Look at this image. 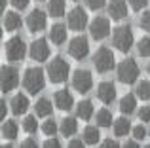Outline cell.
Here are the masks:
<instances>
[{"mask_svg": "<svg viewBox=\"0 0 150 148\" xmlns=\"http://www.w3.org/2000/svg\"><path fill=\"white\" fill-rule=\"evenodd\" d=\"M69 55L76 61H82L89 55V40L86 36H74L69 42Z\"/></svg>", "mask_w": 150, "mask_h": 148, "instance_id": "obj_10", "label": "cell"}, {"mask_svg": "<svg viewBox=\"0 0 150 148\" xmlns=\"http://www.w3.org/2000/svg\"><path fill=\"white\" fill-rule=\"evenodd\" d=\"M44 146L46 148H61V141H59V139H55V135H51L48 141L44 142Z\"/></svg>", "mask_w": 150, "mask_h": 148, "instance_id": "obj_38", "label": "cell"}, {"mask_svg": "<svg viewBox=\"0 0 150 148\" xmlns=\"http://www.w3.org/2000/svg\"><path fill=\"white\" fill-rule=\"evenodd\" d=\"M10 2H11V6H13L15 10H25V8L29 6L30 0H10Z\"/></svg>", "mask_w": 150, "mask_h": 148, "instance_id": "obj_39", "label": "cell"}, {"mask_svg": "<svg viewBox=\"0 0 150 148\" xmlns=\"http://www.w3.org/2000/svg\"><path fill=\"white\" fill-rule=\"evenodd\" d=\"M40 129H42V133H44L46 137H51V135H55L59 131V125H57V122H55L53 118H48L44 123H42Z\"/></svg>", "mask_w": 150, "mask_h": 148, "instance_id": "obj_31", "label": "cell"}, {"mask_svg": "<svg viewBox=\"0 0 150 148\" xmlns=\"http://www.w3.org/2000/svg\"><path fill=\"white\" fill-rule=\"evenodd\" d=\"M84 2H86V6H88L89 10L97 11V10H101V8H105L106 0H84Z\"/></svg>", "mask_w": 150, "mask_h": 148, "instance_id": "obj_36", "label": "cell"}, {"mask_svg": "<svg viewBox=\"0 0 150 148\" xmlns=\"http://www.w3.org/2000/svg\"><path fill=\"white\" fill-rule=\"evenodd\" d=\"M29 55L33 61H48L50 59V46H48V40L46 38H36L33 44L29 46Z\"/></svg>", "mask_w": 150, "mask_h": 148, "instance_id": "obj_12", "label": "cell"}, {"mask_svg": "<svg viewBox=\"0 0 150 148\" xmlns=\"http://www.w3.org/2000/svg\"><path fill=\"white\" fill-rule=\"evenodd\" d=\"M106 10H108L110 19H114V21H120V19L127 17V4L124 0H110Z\"/></svg>", "mask_w": 150, "mask_h": 148, "instance_id": "obj_16", "label": "cell"}, {"mask_svg": "<svg viewBox=\"0 0 150 148\" xmlns=\"http://www.w3.org/2000/svg\"><path fill=\"white\" fill-rule=\"evenodd\" d=\"M137 116H139L141 122H150V104H144V106L139 108V112H137Z\"/></svg>", "mask_w": 150, "mask_h": 148, "instance_id": "obj_35", "label": "cell"}, {"mask_svg": "<svg viewBox=\"0 0 150 148\" xmlns=\"http://www.w3.org/2000/svg\"><path fill=\"white\" fill-rule=\"evenodd\" d=\"M4 51H6L8 61H21L27 55V44L21 36H11L4 44Z\"/></svg>", "mask_w": 150, "mask_h": 148, "instance_id": "obj_6", "label": "cell"}, {"mask_svg": "<svg viewBox=\"0 0 150 148\" xmlns=\"http://www.w3.org/2000/svg\"><path fill=\"white\" fill-rule=\"evenodd\" d=\"M146 70H148V74H150V63H148V67H146Z\"/></svg>", "mask_w": 150, "mask_h": 148, "instance_id": "obj_46", "label": "cell"}, {"mask_svg": "<svg viewBox=\"0 0 150 148\" xmlns=\"http://www.w3.org/2000/svg\"><path fill=\"white\" fill-rule=\"evenodd\" d=\"M55 106V104H53ZM53 106H51V101L46 99V97H42V99L36 101V104H34V110H36V116H40V118H50L51 112H53Z\"/></svg>", "mask_w": 150, "mask_h": 148, "instance_id": "obj_25", "label": "cell"}, {"mask_svg": "<svg viewBox=\"0 0 150 148\" xmlns=\"http://www.w3.org/2000/svg\"><path fill=\"white\" fill-rule=\"evenodd\" d=\"M131 133H133V137L137 139V141H143V139H146V135H148V129L143 125V123H139V125H135L131 129Z\"/></svg>", "mask_w": 150, "mask_h": 148, "instance_id": "obj_33", "label": "cell"}, {"mask_svg": "<svg viewBox=\"0 0 150 148\" xmlns=\"http://www.w3.org/2000/svg\"><path fill=\"white\" fill-rule=\"evenodd\" d=\"M116 65V59H114V53L110 48L106 46H101L95 53H93V67H95L97 72H110Z\"/></svg>", "mask_w": 150, "mask_h": 148, "instance_id": "obj_5", "label": "cell"}, {"mask_svg": "<svg viewBox=\"0 0 150 148\" xmlns=\"http://www.w3.org/2000/svg\"><path fill=\"white\" fill-rule=\"evenodd\" d=\"M84 144H86L84 139H72V141L69 142V146H70V148H82Z\"/></svg>", "mask_w": 150, "mask_h": 148, "instance_id": "obj_41", "label": "cell"}, {"mask_svg": "<svg viewBox=\"0 0 150 148\" xmlns=\"http://www.w3.org/2000/svg\"><path fill=\"white\" fill-rule=\"evenodd\" d=\"M67 27L70 30H84L86 27H89V19H88V13H86L84 8L76 6L69 11V15H67Z\"/></svg>", "mask_w": 150, "mask_h": 148, "instance_id": "obj_8", "label": "cell"}, {"mask_svg": "<svg viewBox=\"0 0 150 148\" xmlns=\"http://www.w3.org/2000/svg\"><path fill=\"white\" fill-rule=\"evenodd\" d=\"M67 11L65 0H48V13L51 17H63Z\"/></svg>", "mask_w": 150, "mask_h": 148, "instance_id": "obj_27", "label": "cell"}, {"mask_svg": "<svg viewBox=\"0 0 150 148\" xmlns=\"http://www.w3.org/2000/svg\"><path fill=\"white\" fill-rule=\"evenodd\" d=\"M53 104L59 108V110H70L74 106V97L70 91L67 89H59V91L53 93Z\"/></svg>", "mask_w": 150, "mask_h": 148, "instance_id": "obj_15", "label": "cell"}, {"mask_svg": "<svg viewBox=\"0 0 150 148\" xmlns=\"http://www.w3.org/2000/svg\"><path fill=\"white\" fill-rule=\"evenodd\" d=\"M27 27H29L30 32H40L48 27V15L42 10H33L27 15Z\"/></svg>", "mask_w": 150, "mask_h": 148, "instance_id": "obj_13", "label": "cell"}, {"mask_svg": "<svg viewBox=\"0 0 150 148\" xmlns=\"http://www.w3.org/2000/svg\"><path fill=\"white\" fill-rule=\"evenodd\" d=\"M89 34L93 40H105L110 34V19L95 17L93 21H89Z\"/></svg>", "mask_w": 150, "mask_h": 148, "instance_id": "obj_11", "label": "cell"}, {"mask_svg": "<svg viewBox=\"0 0 150 148\" xmlns=\"http://www.w3.org/2000/svg\"><path fill=\"white\" fill-rule=\"evenodd\" d=\"M19 84V72L15 67H10V65H4L2 68H0V89H2L4 93L11 91V89H15Z\"/></svg>", "mask_w": 150, "mask_h": 148, "instance_id": "obj_9", "label": "cell"}, {"mask_svg": "<svg viewBox=\"0 0 150 148\" xmlns=\"http://www.w3.org/2000/svg\"><path fill=\"white\" fill-rule=\"evenodd\" d=\"M116 74H118V80H120L122 84L131 85V84H135V82L139 80L141 68H139V65H137L135 59H124L116 67Z\"/></svg>", "mask_w": 150, "mask_h": 148, "instance_id": "obj_4", "label": "cell"}, {"mask_svg": "<svg viewBox=\"0 0 150 148\" xmlns=\"http://www.w3.org/2000/svg\"><path fill=\"white\" fill-rule=\"evenodd\" d=\"M97 99L105 104H112L116 101V85L112 82H101L97 85Z\"/></svg>", "mask_w": 150, "mask_h": 148, "instance_id": "obj_14", "label": "cell"}, {"mask_svg": "<svg viewBox=\"0 0 150 148\" xmlns=\"http://www.w3.org/2000/svg\"><path fill=\"white\" fill-rule=\"evenodd\" d=\"M78 131V120L76 118H63L61 123H59V133L63 135V137H72L74 133Z\"/></svg>", "mask_w": 150, "mask_h": 148, "instance_id": "obj_22", "label": "cell"}, {"mask_svg": "<svg viewBox=\"0 0 150 148\" xmlns=\"http://www.w3.org/2000/svg\"><path fill=\"white\" fill-rule=\"evenodd\" d=\"M82 139H84L86 144L93 146V144H99L101 142V133H99V125H88L82 133Z\"/></svg>", "mask_w": 150, "mask_h": 148, "instance_id": "obj_23", "label": "cell"}, {"mask_svg": "<svg viewBox=\"0 0 150 148\" xmlns=\"http://www.w3.org/2000/svg\"><path fill=\"white\" fill-rule=\"evenodd\" d=\"M72 87L76 89L78 93H88L91 91L93 87V76L89 70H86V68H76V70L72 72Z\"/></svg>", "mask_w": 150, "mask_h": 148, "instance_id": "obj_7", "label": "cell"}, {"mask_svg": "<svg viewBox=\"0 0 150 148\" xmlns=\"http://www.w3.org/2000/svg\"><path fill=\"white\" fill-rule=\"evenodd\" d=\"M69 72H70V65L63 57H53L48 63V67H46V74H48V80L51 84H63V82H67Z\"/></svg>", "mask_w": 150, "mask_h": 148, "instance_id": "obj_2", "label": "cell"}, {"mask_svg": "<svg viewBox=\"0 0 150 148\" xmlns=\"http://www.w3.org/2000/svg\"><path fill=\"white\" fill-rule=\"evenodd\" d=\"M6 11V0H0V13Z\"/></svg>", "mask_w": 150, "mask_h": 148, "instance_id": "obj_45", "label": "cell"}, {"mask_svg": "<svg viewBox=\"0 0 150 148\" xmlns=\"http://www.w3.org/2000/svg\"><path fill=\"white\" fill-rule=\"evenodd\" d=\"M46 76H48V74L38 67L27 68L25 74H23V87H25V91L30 93V95L40 93L46 85Z\"/></svg>", "mask_w": 150, "mask_h": 148, "instance_id": "obj_1", "label": "cell"}, {"mask_svg": "<svg viewBox=\"0 0 150 148\" xmlns=\"http://www.w3.org/2000/svg\"><path fill=\"white\" fill-rule=\"evenodd\" d=\"M67 27L65 25H61V23H55V25H51V29H50V32H48V36H50V40L53 42L55 46H63L67 42Z\"/></svg>", "mask_w": 150, "mask_h": 148, "instance_id": "obj_17", "label": "cell"}, {"mask_svg": "<svg viewBox=\"0 0 150 148\" xmlns=\"http://www.w3.org/2000/svg\"><path fill=\"white\" fill-rule=\"evenodd\" d=\"M137 110V95L133 93H125L124 97L120 99V112L122 114H133Z\"/></svg>", "mask_w": 150, "mask_h": 148, "instance_id": "obj_21", "label": "cell"}, {"mask_svg": "<svg viewBox=\"0 0 150 148\" xmlns=\"http://www.w3.org/2000/svg\"><path fill=\"white\" fill-rule=\"evenodd\" d=\"M19 133V125L13 120H2V137L8 141H13Z\"/></svg>", "mask_w": 150, "mask_h": 148, "instance_id": "obj_26", "label": "cell"}, {"mask_svg": "<svg viewBox=\"0 0 150 148\" xmlns=\"http://www.w3.org/2000/svg\"><path fill=\"white\" fill-rule=\"evenodd\" d=\"M6 110H8V108H6V101H0V120H6Z\"/></svg>", "mask_w": 150, "mask_h": 148, "instance_id": "obj_44", "label": "cell"}, {"mask_svg": "<svg viewBox=\"0 0 150 148\" xmlns=\"http://www.w3.org/2000/svg\"><path fill=\"white\" fill-rule=\"evenodd\" d=\"M148 137H150V127H148Z\"/></svg>", "mask_w": 150, "mask_h": 148, "instance_id": "obj_47", "label": "cell"}, {"mask_svg": "<svg viewBox=\"0 0 150 148\" xmlns=\"http://www.w3.org/2000/svg\"><path fill=\"white\" fill-rule=\"evenodd\" d=\"M21 127H23V131H25V133H29V135L36 133V131H38L36 116H25V118H23V122H21Z\"/></svg>", "mask_w": 150, "mask_h": 148, "instance_id": "obj_29", "label": "cell"}, {"mask_svg": "<svg viewBox=\"0 0 150 148\" xmlns=\"http://www.w3.org/2000/svg\"><path fill=\"white\" fill-rule=\"evenodd\" d=\"M127 2H129V6H131V10L141 11V10H144V8H146L148 0H127Z\"/></svg>", "mask_w": 150, "mask_h": 148, "instance_id": "obj_37", "label": "cell"}, {"mask_svg": "<svg viewBox=\"0 0 150 148\" xmlns=\"http://www.w3.org/2000/svg\"><path fill=\"white\" fill-rule=\"evenodd\" d=\"M10 106H11V112H13L15 116L25 114V112L29 110V97L23 95V93H17V95H13Z\"/></svg>", "mask_w": 150, "mask_h": 148, "instance_id": "obj_19", "label": "cell"}, {"mask_svg": "<svg viewBox=\"0 0 150 148\" xmlns=\"http://www.w3.org/2000/svg\"><path fill=\"white\" fill-rule=\"evenodd\" d=\"M95 122H97V125L99 127H112V123H114V118H112V112L108 110V108H101V110H97V114H95Z\"/></svg>", "mask_w": 150, "mask_h": 148, "instance_id": "obj_28", "label": "cell"}, {"mask_svg": "<svg viewBox=\"0 0 150 148\" xmlns=\"http://www.w3.org/2000/svg\"><path fill=\"white\" fill-rule=\"evenodd\" d=\"M99 144H101L103 148H110V146H112V148H116V146H120L116 141H114V139H105V141L99 142Z\"/></svg>", "mask_w": 150, "mask_h": 148, "instance_id": "obj_40", "label": "cell"}, {"mask_svg": "<svg viewBox=\"0 0 150 148\" xmlns=\"http://www.w3.org/2000/svg\"><path fill=\"white\" fill-rule=\"evenodd\" d=\"M2 25L8 32H15L21 27V17L17 15V11H4L2 13Z\"/></svg>", "mask_w": 150, "mask_h": 148, "instance_id": "obj_18", "label": "cell"}, {"mask_svg": "<svg viewBox=\"0 0 150 148\" xmlns=\"http://www.w3.org/2000/svg\"><path fill=\"white\" fill-rule=\"evenodd\" d=\"M93 116H95V108H93L91 101H80V103L76 104V118L78 120L88 122V120H91Z\"/></svg>", "mask_w": 150, "mask_h": 148, "instance_id": "obj_20", "label": "cell"}, {"mask_svg": "<svg viewBox=\"0 0 150 148\" xmlns=\"http://www.w3.org/2000/svg\"><path fill=\"white\" fill-rule=\"evenodd\" d=\"M23 148H36V141L34 139H25V141L21 142Z\"/></svg>", "mask_w": 150, "mask_h": 148, "instance_id": "obj_43", "label": "cell"}, {"mask_svg": "<svg viewBox=\"0 0 150 148\" xmlns=\"http://www.w3.org/2000/svg\"><path fill=\"white\" fill-rule=\"evenodd\" d=\"M112 44H114V48H116L118 51L127 53L129 49L133 48V44H135V36H133L131 27H129V25L116 27L114 32H112Z\"/></svg>", "mask_w": 150, "mask_h": 148, "instance_id": "obj_3", "label": "cell"}, {"mask_svg": "<svg viewBox=\"0 0 150 148\" xmlns=\"http://www.w3.org/2000/svg\"><path fill=\"white\" fill-rule=\"evenodd\" d=\"M38 2H42V0H38Z\"/></svg>", "mask_w": 150, "mask_h": 148, "instance_id": "obj_48", "label": "cell"}, {"mask_svg": "<svg viewBox=\"0 0 150 148\" xmlns=\"http://www.w3.org/2000/svg\"><path fill=\"white\" fill-rule=\"evenodd\" d=\"M137 51L141 57H150V36H144L137 42Z\"/></svg>", "mask_w": 150, "mask_h": 148, "instance_id": "obj_32", "label": "cell"}, {"mask_svg": "<svg viewBox=\"0 0 150 148\" xmlns=\"http://www.w3.org/2000/svg\"><path fill=\"white\" fill-rule=\"evenodd\" d=\"M124 146H125V148H137V146H141V144H139V141L133 137V139H127V141L124 142Z\"/></svg>", "mask_w": 150, "mask_h": 148, "instance_id": "obj_42", "label": "cell"}, {"mask_svg": "<svg viewBox=\"0 0 150 148\" xmlns=\"http://www.w3.org/2000/svg\"><path fill=\"white\" fill-rule=\"evenodd\" d=\"M133 127H131V122H129L127 118H116L114 120V123H112V131H114V135L116 137H125V135L131 131Z\"/></svg>", "mask_w": 150, "mask_h": 148, "instance_id": "obj_24", "label": "cell"}, {"mask_svg": "<svg viewBox=\"0 0 150 148\" xmlns=\"http://www.w3.org/2000/svg\"><path fill=\"white\" fill-rule=\"evenodd\" d=\"M137 97L143 101H150V80H143L137 84Z\"/></svg>", "mask_w": 150, "mask_h": 148, "instance_id": "obj_30", "label": "cell"}, {"mask_svg": "<svg viewBox=\"0 0 150 148\" xmlns=\"http://www.w3.org/2000/svg\"><path fill=\"white\" fill-rule=\"evenodd\" d=\"M139 25H141V29H144L146 32H150V10L143 11V15H141V19H139Z\"/></svg>", "mask_w": 150, "mask_h": 148, "instance_id": "obj_34", "label": "cell"}]
</instances>
